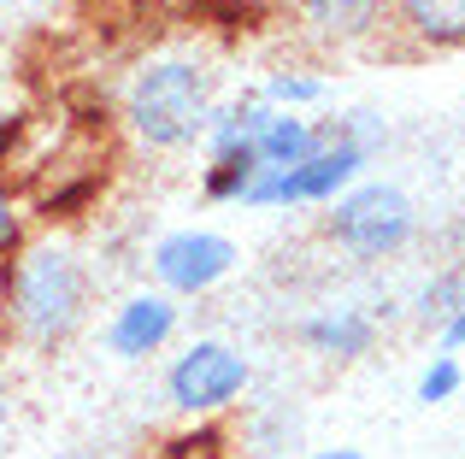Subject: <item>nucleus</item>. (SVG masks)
I'll use <instances>...</instances> for the list:
<instances>
[{"label": "nucleus", "instance_id": "f257e3e1", "mask_svg": "<svg viewBox=\"0 0 465 459\" xmlns=\"http://www.w3.org/2000/svg\"><path fill=\"white\" fill-rule=\"evenodd\" d=\"M0 295H6V336L30 354H54L89 318L94 277L83 253L65 236H35L0 265Z\"/></svg>", "mask_w": 465, "mask_h": 459}, {"label": "nucleus", "instance_id": "f03ea898", "mask_svg": "<svg viewBox=\"0 0 465 459\" xmlns=\"http://www.w3.org/2000/svg\"><path fill=\"white\" fill-rule=\"evenodd\" d=\"M218 94H213V65L189 54H159L142 59L130 71L124 94H118V118L136 136V148L148 153H177L194 148L206 136V118H213Z\"/></svg>", "mask_w": 465, "mask_h": 459}, {"label": "nucleus", "instance_id": "7ed1b4c3", "mask_svg": "<svg viewBox=\"0 0 465 459\" xmlns=\"http://www.w3.org/2000/svg\"><path fill=\"white\" fill-rule=\"evenodd\" d=\"M360 118L365 112L312 124V153L295 171H260V183L242 195V207L272 212V207H330V200H341L365 177V160H371V136L360 130Z\"/></svg>", "mask_w": 465, "mask_h": 459}, {"label": "nucleus", "instance_id": "20e7f679", "mask_svg": "<svg viewBox=\"0 0 465 459\" xmlns=\"http://www.w3.org/2000/svg\"><path fill=\"white\" fill-rule=\"evenodd\" d=\"M324 236L353 259H389L419 236V212L395 183H353L341 200H330Z\"/></svg>", "mask_w": 465, "mask_h": 459}, {"label": "nucleus", "instance_id": "39448f33", "mask_svg": "<svg viewBox=\"0 0 465 459\" xmlns=\"http://www.w3.org/2000/svg\"><path fill=\"white\" fill-rule=\"evenodd\" d=\"M248 383H253L248 354H236V347L218 342V336H194L165 371L171 406H177L183 418H194V425H213L218 413H230V406L248 395Z\"/></svg>", "mask_w": 465, "mask_h": 459}, {"label": "nucleus", "instance_id": "423d86ee", "mask_svg": "<svg viewBox=\"0 0 465 459\" xmlns=\"http://www.w3.org/2000/svg\"><path fill=\"white\" fill-rule=\"evenodd\" d=\"M236 241L224 230H171L148 248V271H153V288L159 295H206L218 288L230 271H236Z\"/></svg>", "mask_w": 465, "mask_h": 459}, {"label": "nucleus", "instance_id": "0eeeda50", "mask_svg": "<svg viewBox=\"0 0 465 459\" xmlns=\"http://www.w3.org/2000/svg\"><path fill=\"white\" fill-rule=\"evenodd\" d=\"M301 42L312 47H360L377 30H389V0H289Z\"/></svg>", "mask_w": 465, "mask_h": 459}, {"label": "nucleus", "instance_id": "6e6552de", "mask_svg": "<svg viewBox=\"0 0 465 459\" xmlns=\"http://www.w3.org/2000/svg\"><path fill=\"white\" fill-rule=\"evenodd\" d=\"M177 336V300L159 288H136L106 318V354L113 359H148Z\"/></svg>", "mask_w": 465, "mask_h": 459}, {"label": "nucleus", "instance_id": "1a4fd4ad", "mask_svg": "<svg viewBox=\"0 0 465 459\" xmlns=\"http://www.w3.org/2000/svg\"><path fill=\"white\" fill-rule=\"evenodd\" d=\"M389 30L412 54H465V0H389Z\"/></svg>", "mask_w": 465, "mask_h": 459}, {"label": "nucleus", "instance_id": "9d476101", "mask_svg": "<svg viewBox=\"0 0 465 459\" xmlns=\"http://www.w3.org/2000/svg\"><path fill=\"white\" fill-rule=\"evenodd\" d=\"M301 342L324 359H365L377 342V312L365 307H330V312H312L301 324Z\"/></svg>", "mask_w": 465, "mask_h": 459}, {"label": "nucleus", "instance_id": "9b49d317", "mask_svg": "<svg viewBox=\"0 0 465 459\" xmlns=\"http://www.w3.org/2000/svg\"><path fill=\"white\" fill-rule=\"evenodd\" d=\"M265 112H272V106L260 101V89H242L236 101L213 106V118H206V136H201L206 160H218V153H236V148H253V136H260Z\"/></svg>", "mask_w": 465, "mask_h": 459}, {"label": "nucleus", "instance_id": "f8f14e48", "mask_svg": "<svg viewBox=\"0 0 465 459\" xmlns=\"http://www.w3.org/2000/svg\"><path fill=\"white\" fill-rule=\"evenodd\" d=\"M312 153V118L301 112H265L260 136H253V160H260V171H295L301 160Z\"/></svg>", "mask_w": 465, "mask_h": 459}, {"label": "nucleus", "instance_id": "ddd939ff", "mask_svg": "<svg viewBox=\"0 0 465 459\" xmlns=\"http://www.w3.org/2000/svg\"><path fill=\"white\" fill-rule=\"evenodd\" d=\"M260 183V160H253V148H236V153H218V160L201 165V195L206 200H236Z\"/></svg>", "mask_w": 465, "mask_h": 459}, {"label": "nucleus", "instance_id": "4468645a", "mask_svg": "<svg viewBox=\"0 0 465 459\" xmlns=\"http://www.w3.org/2000/svg\"><path fill=\"white\" fill-rule=\"evenodd\" d=\"M412 312H419V324H436V330L448 318H460L465 312V265H442V271L424 277V288L412 295Z\"/></svg>", "mask_w": 465, "mask_h": 459}, {"label": "nucleus", "instance_id": "2eb2a0df", "mask_svg": "<svg viewBox=\"0 0 465 459\" xmlns=\"http://www.w3.org/2000/svg\"><path fill=\"white\" fill-rule=\"evenodd\" d=\"M324 94H330V83L312 77V71H301V65H283V71H272V77L260 83V101L277 106V112H307V106H318Z\"/></svg>", "mask_w": 465, "mask_h": 459}, {"label": "nucleus", "instance_id": "dca6fc26", "mask_svg": "<svg viewBox=\"0 0 465 459\" xmlns=\"http://www.w3.org/2000/svg\"><path fill=\"white\" fill-rule=\"evenodd\" d=\"M465 389V366L454 354H430V366L419 371V406H448Z\"/></svg>", "mask_w": 465, "mask_h": 459}, {"label": "nucleus", "instance_id": "f3484780", "mask_svg": "<svg viewBox=\"0 0 465 459\" xmlns=\"http://www.w3.org/2000/svg\"><path fill=\"white\" fill-rule=\"evenodd\" d=\"M153 459H230V448H224V430L218 425H194L189 436H171Z\"/></svg>", "mask_w": 465, "mask_h": 459}, {"label": "nucleus", "instance_id": "a211bd4d", "mask_svg": "<svg viewBox=\"0 0 465 459\" xmlns=\"http://www.w3.org/2000/svg\"><path fill=\"white\" fill-rule=\"evenodd\" d=\"M24 241H30V236H24V200H18L12 183H0V265H6Z\"/></svg>", "mask_w": 465, "mask_h": 459}, {"label": "nucleus", "instance_id": "6ab92c4d", "mask_svg": "<svg viewBox=\"0 0 465 459\" xmlns=\"http://www.w3.org/2000/svg\"><path fill=\"white\" fill-rule=\"evenodd\" d=\"M460 347H465V312H460V318H448L442 330H436V354H460Z\"/></svg>", "mask_w": 465, "mask_h": 459}, {"label": "nucleus", "instance_id": "aec40b11", "mask_svg": "<svg viewBox=\"0 0 465 459\" xmlns=\"http://www.w3.org/2000/svg\"><path fill=\"white\" fill-rule=\"evenodd\" d=\"M12 418V377H6V366H0V425Z\"/></svg>", "mask_w": 465, "mask_h": 459}, {"label": "nucleus", "instance_id": "412c9836", "mask_svg": "<svg viewBox=\"0 0 465 459\" xmlns=\"http://www.w3.org/2000/svg\"><path fill=\"white\" fill-rule=\"evenodd\" d=\"M318 459H365V454H360V448H324Z\"/></svg>", "mask_w": 465, "mask_h": 459}, {"label": "nucleus", "instance_id": "4be33fe9", "mask_svg": "<svg viewBox=\"0 0 465 459\" xmlns=\"http://www.w3.org/2000/svg\"><path fill=\"white\" fill-rule=\"evenodd\" d=\"M47 459H94V454H83V448H65V454H47Z\"/></svg>", "mask_w": 465, "mask_h": 459}, {"label": "nucleus", "instance_id": "5701e85b", "mask_svg": "<svg viewBox=\"0 0 465 459\" xmlns=\"http://www.w3.org/2000/svg\"><path fill=\"white\" fill-rule=\"evenodd\" d=\"M0 342H6V295H0Z\"/></svg>", "mask_w": 465, "mask_h": 459}, {"label": "nucleus", "instance_id": "b1692460", "mask_svg": "<svg viewBox=\"0 0 465 459\" xmlns=\"http://www.w3.org/2000/svg\"><path fill=\"white\" fill-rule=\"evenodd\" d=\"M6 118H12V112H6V83H0V124H6Z\"/></svg>", "mask_w": 465, "mask_h": 459}]
</instances>
